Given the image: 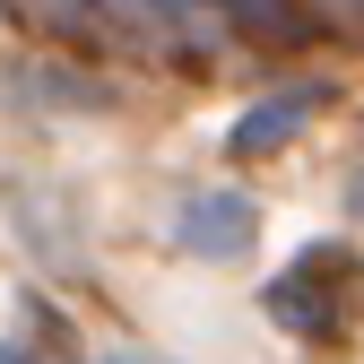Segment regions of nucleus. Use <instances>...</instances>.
Wrapping results in <instances>:
<instances>
[{
  "label": "nucleus",
  "mask_w": 364,
  "mask_h": 364,
  "mask_svg": "<svg viewBox=\"0 0 364 364\" xmlns=\"http://www.w3.org/2000/svg\"><path fill=\"white\" fill-rule=\"evenodd\" d=\"M355 295H364V278H355V252L321 243V252H304L287 278L269 287V312H278L295 338H347V321H355Z\"/></svg>",
  "instance_id": "nucleus-1"
},
{
  "label": "nucleus",
  "mask_w": 364,
  "mask_h": 364,
  "mask_svg": "<svg viewBox=\"0 0 364 364\" xmlns=\"http://www.w3.org/2000/svg\"><path fill=\"white\" fill-rule=\"evenodd\" d=\"M173 235L191 243V252H243L252 243V208H243V191H217V200H191L173 217Z\"/></svg>",
  "instance_id": "nucleus-2"
},
{
  "label": "nucleus",
  "mask_w": 364,
  "mask_h": 364,
  "mask_svg": "<svg viewBox=\"0 0 364 364\" xmlns=\"http://www.w3.org/2000/svg\"><path fill=\"white\" fill-rule=\"evenodd\" d=\"M295 113H312V96H269V105H252L243 122H235V156H269L295 130Z\"/></svg>",
  "instance_id": "nucleus-3"
},
{
  "label": "nucleus",
  "mask_w": 364,
  "mask_h": 364,
  "mask_svg": "<svg viewBox=\"0 0 364 364\" xmlns=\"http://www.w3.org/2000/svg\"><path fill=\"white\" fill-rule=\"evenodd\" d=\"M235 18H243L252 35H269V43H287V35H295V18L278 9V0H235Z\"/></svg>",
  "instance_id": "nucleus-4"
}]
</instances>
